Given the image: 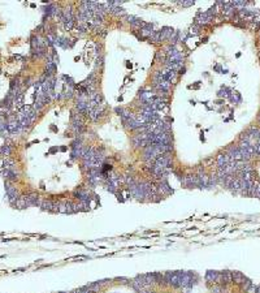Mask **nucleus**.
Here are the masks:
<instances>
[{
    "instance_id": "0eeeda50",
    "label": "nucleus",
    "mask_w": 260,
    "mask_h": 293,
    "mask_svg": "<svg viewBox=\"0 0 260 293\" xmlns=\"http://www.w3.org/2000/svg\"><path fill=\"white\" fill-rule=\"evenodd\" d=\"M0 153L8 158L9 154H11V146H9V145H4V146H1L0 147Z\"/></svg>"
},
{
    "instance_id": "7ed1b4c3",
    "label": "nucleus",
    "mask_w": 260,
    "mask_h": 293,
    "mask_svg": "<svg viewBox=\"0 0 260 293\" xmlns=\"http://www.w3.org/2000/svg\"><path fill=\"white\" fill-rule=\"evenodd\" d=\"M230 158H229V155L226 153H222V154H219L217 155V158H216V163H217V167L219 168H221V167H224V166H226V164H229V162H230Z\"/></svg>"
},
{
    "instance_id": "20e7f679",
    "label": "nucleus",
    "mask_w": 260,
    "mask_h": 293,
    "mask_svg": "<svg viewBox=\"0 0 260 293\" xmlns=\"http://www.w3.org/2000/svg\"><path fill=\"white\" fill-rule=\"evenodd\" d=\"M219 276H220V272L209 270V271H207V274H206V280H207V283H213V284H215V283H217Z\"/></svg>"
},
{
    "instance_id": "f03ea898",
    "label": "nucleus",
    "mask_w": 260,
    "mask_h": 293,
    "mask_svg": "<svg viewBox=\"0 0 260 293\" xmlns=\"http://www.w3.org/2000/svg\"><path fill=\"white\" fill-rule=\"evenodd\" d=\"M161 74H163L164 80L168 81L170 85H172L173 82L176 81V78H177V72L172 71V69H168V68H164L163 71H161Z\"/></svg>"
},
{
    "instance_id": "6e6552de",
    "label": "nucleus",
    "mask_w": 260,
    "mask_h": 293,
    "mask_svg": "<svg viewBox=\"0 0 260 293\" xmlns=\"http://www.w3.org/2000/svg\"><path fill=\"white\" fill-rule=\"evenodd\" d=\"M254 156H260V145H254Z\"/></svg>"
},
{
    "instance_id": "423d86ee",
    "label": "nucleus",
    "mask_w": 260,
    "mask_h": 293,
    "mask_svg": "<svg viewBox=\"0 0 260 293\" xmlns=\"http://www.w3.org/2000/svg\"><path fill=\"white\" fill-rule=\"evenodd\" d=\"M232 278H233V283H235V284H241V283L245 280L243 274H241V272H238V271L232 272Z\"/></svg>"
},
{
    "instance_id": "f257e3e1",
    "label": "nucleus",
    "mask_w": 260,
    "mask_h": 293,
    "mask_svg": "<svg viewBox=\"0 0 260 293\" xmlns=\"http://www.w3.org/2000/svg\"><path fill=\"white\" fill-rule=\"evenodd\" d=\"M5 192H7V197H8L9 201H11V203H12V205H14L16 201L20 198L17 189H16L14 186H12L9 182H7L5 184Z\"/></svg>"
},
{
    "instance_id": "39448f33",
    "label": "nucleus",
    "mask_w": 260,
    "mask_h": 293,
    "mask_svg": "<svg viewBox=\"0 0 260 293\" xmlns=\"http://www.w3.org/2000/svg\"><path fill=\"white\" fill-rule=\"evenodd\" d=\"M41 209L44 210V211H52V209H54V201H51V199H42Z\"/></svg>"
},
{
    "instance_id": "1a4fd4ad",
    "label": "nucleus",
    "mask_w": 260,
    "mask_h": 293,
    "mask_svg": "<svg viewBox=\"0 0 260 293\" xmlns=\"http://www.w3.org/2000/svg\"><path fill=\"white\" fill-rule=\"evenodd\" d=\"M181 4H182L183 7H190L194 4V1H191V0H187V1H181Z\"/></svg>"
}]
</instances>
